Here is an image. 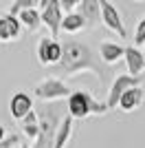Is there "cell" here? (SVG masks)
Instances as JSON below:
<instances>
[{"instance_id": "obj_1", "label": "cell", "mask_w": 145, "mask_h": 148, "mask_svg": "<svg viewBox=\"0 0 145 148\" xmlns=\"http://www.w3.org/2000/svg\"><path fill=\"white\" fill-rule=\"evenodd\" d=\"M53 71H62L64 75L72 77V75L79 73H92L99 80V84H106V73H103V66L99 64V60L95 58L92 49L86 42H66L64 44V53H62V62Z\"/></svg>"}, {"instance_id": "obj_2", "label": "cell", "mask_w": 145, "mask_h": 148, "mask_svg": "<svg viewBox=\"0 0 145 148\" xmlns=\"http://www.w3.org/2000/svg\"><path fill=\"white\" fill-rule=\"evenodd\" d=\"M33 95L37 99H42L44 104H53V102H62L64 97H70L72 91L64 84V80H60L57 75H48L44 80H40L33 88Z\"/></svg>"}, {"instance_id": "obj_3", "label": "cell", "mask_w": 145, "mask_h": 148, "mask_svg": "<svg viewBox=\"0 0 145 148\" xmlns=\"http://www.w3.org/2000/svg\"><path fill=\"white\" fill-rule=\"evenodd\" d=\"M62 2L60 0H42L40 2V16H42V25L48 29L51 38L55 40V36H60L62 31V22H64V16L62 13Z\"/></svg>"}, {"instance_id": "obj_4", "label": "cell", "mask_w": 145, "mask_h": 148, "mask_svg": "<svg viewBox=\"0 0 145 148\" xmlns=\"http://www.w3.org/2000/svg\"><path fill=\"white\" fill-rule=\"evenodd\" d=\"M136 86H143V77H134L130 73H119L112 82V86L108 88V99H106V104L108 108H119V99L123 97V93L130 91V88H136Z\"/></svg>"}, {"instance_id": "obj_5", "label": "cell", "mask_w": 145, "mask_h": 148, "mask_svg": "<svg viewBox=\"0 0 145 148\" xmlns=\"http://www.w3.org/2000/svg\"><path fill=\"white\" fill-rule=\"evenodd\" d=\"M37 62L42 64V66H51L55 69L57 64L62 62V53H64V47H62L57 40L48 36H42L37 40Z\"/></svg>"}, {"instance_id": "obj_6", "label": "cell", "mask_w": 145, "mask_h": 148, "mask_svg": "<svg viewBox=\"0 0 145 148\" xmlns=\"http://www.w3.org/2000/svg\"><path fill=\"white\" fill-rule=\"evenodd\" d=\"M99 2H101L103 25L108 27L112 33H117L119 38H127V31H125V25H123V18H121V11L112 2H108V0H99Z\"/></svg>"}, {"instance_id": "obj_7", "label": "cell", "mask_w": 145, "mask_h": 148, "mask_svg": "<svg viewBox=\"0 0 145 148\" xmlns=\"http://www.w3.org/2000/svg\"><path fill=\"white\" fill-rule=\"evenodd\" d=\"M9 113H11V117L16 119V122H22L24 117H29L31 113H33V99H31V95H26V93L18 91L11 95V102H9Z\"/></svg>"}, {"instance_id": "obj_8", "label": "cell", "mask_w": 145, "mask_h": 148, "mask_svg": "<svg viewBox=\"0 0 145 148\" xmlns=\"http://www.w3.org/2000/svg\"><path fill=\"white\" fill-rule=\"evenodd\" d=\"M22 36V25L9 13H0V42H18Z\"/></svg>"}, {"instance_id": "obj_9", "label": "cell", "mask_w": 145, "mask_h": 148, "mask_svg": "<svg viewBox=\"0 0 145 148\" xmlns=\"http://www.w3.org/2000/svg\"><path fill=\"white\" fill-rule=\"evenodd\" d=\"M68 106V115L72 119H86L90 115V108H88V102H86V91H72V95L66 99Z\"/></svg>"}, {"instance_id": "obj_10", "label": "cell", "mask_w": 145, "mask_h": 148, "mask_svg": "<svg viewBox=\"0 0 145 148\" xmlns=\"http://www.w3.org/2000/svg\"><path fill=\"white\" fill-rule=\"evenodd\" d=\"M99 58L103 64H117L121 58L125 60V47H121L112 40H101L99 42Z\"/></svg>"}, {"instance_id": "obj_11", "label": "cell", "mask_w": 145, "mask_h": 148, "mask_svg": "<svg viewBox=\"0 0 145 148\" xmlns=\"http://www.w3.org/2000/svg\"><path fill=\"white\" fill-rule=\"evenodd\" d=\"M77 11L84 16L88 29H92V27H97L99 22H103V18H101V2H99V0H81Z\"/></svg>"}, {"instance_id": "obj_12", "label": "cell", "mask_w": 145, "mask_h": 148, "mask_svg": "<svg viewBox=\"0 0 145 148\" xmlns=\"http://www.w3.org/2000/svg\"><path fill=\"white\" fill-rule=\"evenodd\" d=\"M143 99H145V88L143 86L130 88V91H125V93H123V97L119 99V111L132 113V111H136V108L143 106Z\"/></svg>"}, {"instance_id": "obj_13", "label": "cell", "mask_w": 145, "mask_h": 148, "mask_svg": "<svg viewBox=\"0 0 145 148\" xmlns=\"http://www.w3.org/2000/svg\"><path fill=\"white\" fill-rule=\"evenodd\" d=\"M125 66L130 71V75L141 77V73L145 69V56H143V51H139V47H134V44L125 47Z\"/></svg>"}, {"instance_id": "obj_14", "label": "cell", "mask_w": 145, "mask_h": 148, "mask_svg": "<svg viewBox=\"0 0 145 148\" xmlns=\"http://www.w3.org/2000/svg\"><path fill=\"white\" fill-rule=\"evenodd\" d=\"M20 130H22L24 139L29 144H35V139L40 137V117H37V111H33L29 117H24L20 122Z\"/></svg>"}, {"instance_id": "obj_15", "label": "cell", "mask_w": 145, "mask_h": 148, "mask_svg": "<svg viewBox=\"0 0 145 148\" xmlns=\"http://www.w3.org/2000/svg\"><path fill=\"white\" fill-rule=\"evenodd\" d=\"M18 20H20V25H22L24 29L33 31V33L42 27V16H40V9H24V11L18 16Z\"/></svg>"}, {"instance_id": "obj_16", "label": "cell", "mask_w": 145, "mask_h": 148, "mask_svg": "<svg viewBox=\"0 0 145 148\" xmlns=\"http://www.w3.org/2000/svg\"><path fill=\"white\" fill-rule=\"evenodd\" d=\"M72 128H75V119L70 115H66V119L62 122L60 130L55 135V148H66V144L70 142V137H72Z\"/></svg>"}, {"instance_id": "obj_17", "label": "cell", "mask_w": 145, "mask_h": 148, "mask_svg": "<svg viewBox=\"0 0 145 148\" xmlns=\"http://www.w3.org/2000/svg\"><path fill=\"white\" fill-rule=\"evenodd\" d=\"M86 20L84 16L79 11H72V13H66L64 16V22H62V31H66V33H77V31L86 29Z\"/></svg>"}, {"instance_id": "obj_18", "label": "cell", "mask_w": 145, "mask_h": 148, "mask_svg": "<svg viewBox=\"0 0 145 148\" xmlns=\"http://www.w3.org/2000/svg\"><path fill=\"white\" fill-rule=\"evenodd\" d=\"M35 7H40V2H35V0H18V2H11V5H9L7 13L13 16V18H18L24 9H35Z\"/></svg>"}, {"instance_id": "obj_19", "label": "cell", "mask_w": 145, "mask_h": 148, "mask_svg": "<svg viewBox=\"0 0 145 148\" xmlns=\"http://www.w3.org/2000/svg\"><path fill=\"white\" fill-rule=\"evenodd\" d=\"M86 102H88V108H90V115H106V113L110 111L106 102H101V99H95V97H92V95H90L88 91H86Z\"/></svg>"}, {"instance_id": "obj_20", "label": "cell", "mask_w": 145, "mask_h": 148, "mask_svg": "<svg viewBox=\"0 0 145 148\" xmlns=\"http://www.w3.org/2000/svg\"><path fill=\"white\" fill-rule=\"evenodd\" d=\"M134 47H145V16L139 20L136 31H134Z\"/></svg>"}, {"instance_id": "obj_21", "label": "cell", "mask_w": 145, "mask_h": 148, "mask_svg": "<svg viewBox=\"0 0 145 148\" xmlns=\"http://www.w3.org/2000/svg\"><path fill=\"white\" fill-rule=\"evenodd\" d=\"M20 144H22V137H20L18 133H11L5 142L0 144V148H16V146H20Z\"/></svg>"}, {"instance_id": "obj_22", "label": "cell", "mask_w": 145, "mask_h": 148, "mask_svg": "<svg viewBox=\"0 0 145 148\" xmlns=\"http://www.w3.org/2000/svg\"><path fill=\"white\" fill-rule=\"evenodd\" d=\"M79 2L81 0H62V9L66 13H72L75 9H79Z\"/></svg>"}, {"instance_id": "obj_23", "label": "cell", "mask_w": 145, "mask_h": 148, "mask_svg": "<svg viewBox=\"0 0 145 148\" xmlns=\"http://www.w3.org/2000/svg\"><path fill=\"white\" fill-rule=\"evenodd\" d=\"M7 137H9V135H7V130H5V126H2V124H0V144L5 142Z\"/></svg>"}, {"instance_id": "obj_24", "label": "cell", "mask_w": 145, "mask_h": 148, "mask_svg": "<svg viewBox=\"0 0 145 148\" xmlns=\"http://www.w3.org/2000/svg\"><path fill=\"white\" fill-rule=\"evenodd\" d=\"M20 148H31V146H29L26 142H22V144H20Z\"/></svg>"}, {"instance_id": "obj_25", "label": "cell", "mask_w": 145, "mask_h": 148, "mask_svg": "<svg viewBox=\"0 0 145 148\" xmlns=\"http://www.w3.org/2000/svg\"><path fill=\"white\" fill-rule=\"evenodd\" d=\"M143 56H145V49H143Z\"/></svg>"}]
</instances>
